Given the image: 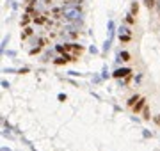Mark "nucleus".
<instances>
[{"mask_svg":"<svg viewBox=\"0 0 160 151\" xmlns=\"http://www.w3.org/2000/svg\"><path fill=\"white\" fill-rule=\"evenodd\" d=\"M135 101H137V96H133V98H130V101H128V103H130V105H135Z\"/></svg>","mask_w":160,"mask_h":151,"instance_id":"nucleus-4","label":"nucleus"},{"mask_svg":"<svg viewBox=\"0 0 160 151\" xmlns=\"http://www.w3.org/2000/svg\"><path fill=\"white\" fill-rule=\"evenodd\" d=\"M62 13H64L66 18H69V20H75V18L80 16V9H78V7H71V6H66V7L62 9Z\"/></svg>","mask_w":160,"mask_h":151,"instance_id":"nucleus-1","label":"nucleus"},{"mask_svg":"<svg viewBox=\"0 0 160 151\" xmlns=\"http://www.w3.org/2000/svg\"><path fill=\"white\" fill-rule=\"evenodd\" d=\"M128 73H130V69H117L114 73V77H125V75H128Z\"/></svg>","mask_w":160,"mask_h":151,"instance_id":"nucleus-2","label":"nucleus"},{"mask_svg":"<svg viewBox=\"0 0 160 151\" xmlns=\"http://www.w3.org/2000/svg\"><path fill=\"white\" fill-rule=\"evenodd\" d=\"M142 103H144V100H141V101H139V103L135 105V110H139V108H141V107H142Z\"/></svg>","mask_w":160,"mask_h":151,"instance_id":"nucleus-3","label":"nucleus"}]
</instances>
